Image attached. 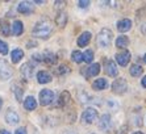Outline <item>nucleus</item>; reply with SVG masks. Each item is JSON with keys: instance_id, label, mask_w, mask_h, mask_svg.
Segmentation results:
<instances>
[{"instance_id": "20", "label": "nucleus", "mask_w": 146, "mask_h": 134, "mask_svg": "<svg viewBox=\"0 0 146 134\" xmlns=\"http://www.w3.org/2000/svg\"><path fill=\"white\" fill-rule=\"evenodd\" d=\"M24 32V24L21 23L20 20H16L13 24H12V33L15 36H21Z\"/></svg>"}, {"instance_id": "34", "label": "nucleus", "mask_w": 146, "mask_h": 134, "mask_svg": "<svg viewBox=\"0 0 146 134\" xmlns=\"http://www.w3.org/2000/svg\"><path fill=\"white\" fill-rule=\"evenodd\" d=\"M15 134H28V133H27V129L23 126V127H19V129L15 131Z\"/></svg>"}, {"instance_id": "37", "label": "nucleus", "mask_w": 146, "mask_h": 134, "mask_svg": "<svg viewBox=\"0 0 146 134\" xmlns=\"http://www.w3.org/2000/svg\"><path fill=\"white\" fill-rule=\"evenodd\" d=\"M0 134H11V131L5 130V129H1V130H0Z\"/></svg>"}, {"instance_id": "5", "label": "nucleus", "mask_w": 146, "mask_h": 134, "mask_svg": "<svg viewBox=\"0 0 146 134\" xmlns=\"http://www.w3.org/2000/svg\"><path fill=\"white\" fill-rule=\"evenodd\" d=\"M38 99H40V104L41 105H44V107L50 105L51 103H53V100H54V92L50 91V90H42L40 92Z\"/></svg>"}, {"instance_id": "21", "label": "nucleus", "mask_w": 146, "mask_h": 134, "mask_svg": "<svg viewBox=\"0 0 146 134\" xmlns=\"http://www.w3.org/2000/svg\"><path fill=\"white\" fill-rule=\"evenodd\" d=\"M11 58H12V62L13 63H19L23 58H24V51L21 49H15L12 53H11Z\"/></svg>"}, {"instance_id": "6", "label": "nucleus", "mask_w": 146, "mask_h": 134, "mask_svg": "<svg viewBox=\"0 0 146 134\" xmlns=\"http://www.w3.org/2000/svg\"><path fill=\"white\" fill-rule=\"evenodd\" d=\"M112 90L115 94H119V95H122L125 94L126 90H128V83H126L125 79H122V78H119V79H116L112 84Z\"/></svg>"}, {"instance_id": "30", "label": "nucleus", "mask_w": 146, "mask_h": 134, "mask_svg": "<svg viewBox=\"0 0 146 134\" xmlns=\"http://www.w3.org/2000/svg\"><path fill=\"white\" fill-rule=\"evenodd\" d=\"M0 54H3V55L8 54V45L1 40H0Z\"/></svg>"}, {"instance_id": "33", "label": "nucleus", "mask_w": 146, "mask_h": 134, "mask_svg": "<svg viewBox=\"0 0 146 134\" xmlns=\"http://www.w3.org/2000/svg\"><path fill=\"white\" fill-rule=\"evenodd\" d=\"M33 60H36V62H42V55H41V54H33Z\"/></svg>"}, {"instance_id": "40", "label": "nucleus", "mask_w": 146, "mask_h": 134, "mask_svg": "<svg viewBox=\"0 0 146 134\" xmlns=\"http://www.w3.org/2000/svg\"><path fill=\"white\" fill-rule=\"evenodd\" d=\"M133 134H143L142 131H136V133H133Z\"/></svg>"}, {"instance_id": "2", "label": "nucleus", "mask_w": 146, "mask_h": 134, "mask_svg": "<svg viewBox=\"0 0 146 134\" xmlns=\"http://www.w3.org/2000/svg\"><path fill=\"white\" fill-rule=\"evenodd\" d=\"M112 37H113L112 30L107 29V28H103L100 30V33L98 34V37H96V44H98L99 47H102V49H107L111 45Z\"/></svg>"}, {"instance_id": "17", "label": "nucleus", "mask_w": 146, "mask_h": 134, "mask_svg": "<svg viewBox=\"0 0 146 134\" xmlns=\"http://www.w3.org/2000/svg\"><path fill=\"white\" fill-rule=\"evenodd\" d=\"M92 87L96 91H103L108 87V82H107V79H104V78H100V79H96V80L92 83Z\"/></svg>"}, {"instance_id": "12", "label": "nucleus", "mask_w": 146, "mask_h": 134, "mask_svg": "<svg viewBox=\"0 0 146 134\" xmlns=\"http://www.w3.org/2000/svg\"><path fill=\"white\" fill-rule=\"evenodd\" d=\"M111 127V116L109 114H103L100 121H99V129L100 130H108Z\"/></svg>"}, {"instance_id": "32", "label": "nucleus", "mask_w": 146, "mask_h": 134, "mask_svg": "<svg viewBox=\"0 0 146 134\" xmlns=\"http://www.w3.org/2000/svg\"><path fill=\"white\" fill-rule=\"evenodd\" d=\"M78 5L80 8H87L90 5V1H86V0H80V1H78Z\"/></svg>"}, {"instance_id": "36", "label": "nucleus", "mask_w": 146, "mask_h": 134, "mask_svg": "<svg viewBox=\"0 0 146 134\" xmlns=\"http://www.w3.org/2000/svg\"><path fill=\"white\" fill-rule=\"evenodd\" d=\"M55 7H62L63 4H65V1H55Z\"/></svg>"}, {"instance_id": "31", "label": "nucleus", "mask_w": 146, "mask_h": 134, "mask_svg": "<svg viewBox=\"0 0 146 134\" xmlns=\"http://www.w3.org/2000/svg\"><path fill=\"white\" fill-rule=\"evenodd\" d=\"M1 33L4 34V36H9V25H8L7 23H3L1 24Z\"/></svg>"}, {"instance_id": "41", "label": "nucleus", "mask_w": 146, "mask_h": 134, "mask_svg": "<svg viewBox=\"0 0 146 134\" xmlns=\"http://www.w3.org/2000/svg\"><path fill=\"white\" fill-rule=\"evenodd\" d=\"M143 60H145V63H146V54H145V57H143Z\"/></svg>"}, {"instance_id": "14", "label": "nucleus", "mask_w": 146, "mask_h": 134, "mask_svg": "<svg viewBox=\"0 0 146 134\" xmlns=\"http://www.w3.org/2000/svg\"><path fill=\"white\" fill-rule=\"evenodd\" d=\"M21 75L24 76V79H31L32 75H33V66L31 63H25L21 66Z\"/></svg>"}, {"instance_id": "19", "label": "nucleus", "mask_w": 146, "mask_h": 134, "mask_svg": "<svg viewBox=\"0 0 146 134\" xmlns=\"http://www.w3.org/2000/svg\"><path fill=\"white\" fill-rule=\"evenodd\" d=\"M37 82L40 84H46L51 82V75L46 71H40L37 74Z\"/></svg>"}, {"instance_id": "9", "label": "nucleus", "mask_w": 146, "mask_h": 134, "mask_svg": "<svg viewBox=\"0 0 146 134\" xmlns=\"http://www.w3.org/2000/svg\"><path fill=\"white\" fill-rule=\"evenodd\" d=\"M5 121H7L9 125H16V124H19L20 117H19V114H17L13 109H8L7 113H5Z\"/></svg>"}, {"instance_id": "38", "label": "nucleus", "mask_w": 146, "mask_h": 134, "mask_svg": "<svg viewBox=\"0 0 146 134\" xmlns=\"http://www.w3.org/2000/svg\"><path fill=\"white\" fill-rule=\"evenodd\" d=\"M65 134H76V133H75V131H72V130H68V131H66Z\"/></svg>"}, {"instance_id": "3", "label": "nucleus", "mask_w": 146, "mask_h": 134, "mask_svg": "<svg viewBox=\"0 0 146 134\" xmlns=\"http://www.w3.org/2000/svg\"><path fill=\"white\" fill-rule=\"evenodd\" d=\"M12 75H13V70L9 66V63L5 59L0 58V79L1 80H8V79L12 78Z\"/></svg>"}, {"instance_id": "15", "label": "nucleus", "mask_w": 146, "mask_h": 134, "mask_svg": "<svg viewBox=\"0 0 146 134\" xmlns=\"http://www.w3.org/2000/svg\"><path fill=\"white\" fill-rule=\"evenodd\" d=\"M90 41H91V33L90 32H83L78 38V46L80 47L87 46L90 44Z\"/></svg>"}, {"instance_id": "29", "label": "nucleus", "mask_w": 146, "mask_h": 134, "mask_svg": "<svg viewBox=\"0 0 146 134\" xmlns=\"http://www.w3.org/2000/svg\"><path fill=\"white\" fill-rule=\"evenodd\" d=\"M68 71H70V70H68V67H67V66H65V64H62V66L58 67L55 72H57L58 75H63V74H67Z\"/></svg>"}, {"instance_id": "16", "label": "nucleus", "mask_w": 146, "mask_h": 134, "mask_svg": "<svg viewBox=\"0 0 146 134\" xmlns=\"http://www.w3.org/2000/svg\"><path fill=\"white\" fill-rule=\"evenodd\" d=\"M100 72V64L99 63H92L91 66L87 68V71H83V74L86 76H96Z\"/></svg>"}, {"instance_id": "11", "label": "nucleus", "mask_w": 146, "mask_h": 134, "mask_svg": "<svg viewBox=\"0 0 146 134\" xmlns=\"http://www.w3.org/2000/svg\"><path fill=\"white\" fill-rule=\"evenodd\" d=\"M55 24L59 28L66 27V24H67V13H66L65 11H59L58 12V15L55 16Z\"/></svg>"}, {"instance_id": "27", "label": "nucleus", "mask_w": 146, "mask_h": 134, "mask_svg": "<svg viewBox=\"0 0 146 134\" xmlns=\"http://www.w3.org/2000/svg\"><path fill=\"white\" fill-rule=\"evenodd\" d=\"M71 58H72V60H74V62H76V63H80V62H83V54H82L80 51H78V50L72 51Z\"/></svg>"}, {"instance_id": "25", "label": "nucleus", "mask_w": 146, "mask_h": 134, "mask_svg": "<svg viewBox=\"0 0 146 134\" xmlns=\"http://www.w3.org/2000/svg\"><path fill=\"white\" fill-rule=\"evenodd\" d=\"M129 72H130V75H132V76L138 78L139 75H142L143 68L139 66V64H132V67L129 68Z\"/></svg>"}, {"instance_id": "28", "label": "nucleus", "mask_w": 146, "mask_h": 134, "mask_svg": "<svg viewBox=\"0 0 146 134\" xmlns=\"http://www.w3.org/2000/svg\"><path fill=\"white\" fill-rule=\"evenodd\" d=\"M92 59H94V51L92 50H87L84 54H83V60H84V62L91 63Z\"/></svg>"}, {"instance_id": "35", "label": "nucleus", "mask_w": 146, "mask_h": 134, "mask_svg": "<svg viewBox=\"0 0 146 134\" xmlns=\"http://www.w3.org/2000/svg\"><path fill=\"white\" fill-rule=\"evenodd\" d=\"M141 84H142V87L146 88V75L142 78V80H141Z\"/></svg>"}, {"instance_id": "8", "label": "nucleus", "mask_w": 146, "mask_h": 134, "mask_svg": "<svg viewBox=\"0 0 146 134\" xmlns=\"http://www.w3.org/2000/svg\"><path fill=\"white\" fill-rule=\"evenodd\" d=\"M17 11L23 15H29L34 11V8H33V5H32V3H29V1H21V3H19V5H17Z\"/></svg>"}, {"instance_id": "1", "label": "nucleus", "mask_w": 146, "mask_h": 134, "mask_svg": "<svg viewBox=\"0 0 146 134\" xmlns=\"http://www.w3.org/2000/svg\"><path fill=\"white\" fill-rule=\"evenodd\" d=\"M53 32V25L49 20H41L38 21L33 28V36L37 38H48L50 33Z\"/></svg>"}, {"instance_id": "18", "label": "nucleus", "mask_w": 146, "mask_h": 134, "mask_svg": "<svg viewBox=\"0 0 146 134\" xmlns=\"http://www.w3.org/2000/svg\"><path fill=\"white\" fill-rule=\"evenodd\" d=\"M24 108L27 111H34L37 108V101L33 96H28L24 100Z\"/></svg>"}, {"instance_id": "4", "label": "nucleus", "mask_w": 146, "mask_h": 134, "mask_svg": "<svg viewBox=\"0 0 146 134\" xmlns=\"http://www.w3.org/2000/svg\"><path fill=\"white\" fill-rule=\"evenodd\" d=\"M96 118H98V111L94 108H87L82 113V122L83 124H92L96 121Z\"/></svg>"}, {"instance_id": "7", "label": "nucleus", "mask_w": 146, "mask_h": 134, "mask_svg": "<svg viewBox=\"0 0 146 134\" xmlns=\"http://www.w3.org/2000/svg\"><path fill=\"white\" fill-rule=\"evenodd\" d=\"M130 57H132L130 51L122 50V51H120V53L116 54V60H117V63H119L120 66H126V64L129 63Z\"/></svg>"}, {"instance_id": "26", "label": "nucleus", "mask_w": 146, "mask_h": 134, "mask_svg": "<svg viewBox=\"0 0 146 134\" xmlns=\"http://www.w3.org/2000/svg\"><path fill=\"white\" fill-rule=\"evenodd\" d=\"M12 91H13L15 95H16L17 101H21V100H23V92H24V91L21 90V88L19 87L17 84H13V86H12Z\"/></svg>"}, {"instance_id": "22", "label": "nucleus", "mask_w": 146, "mask_h": 134, "mask_svg": "<svg viewBox=\"0 0 146 134\" xmlns=\"http://www.w3.org/2000/svg\"><path fill=\"white\" fill-rule=\"evenodd\" d=\"M70 99H71V96H70V92H67V91H63V92L59 95V99H58V104L61 105V107H65V105L67 104L68 101H70Z\"/></svg>"}, {"instance_id": "10", "label": "nucleus", "mask_w": 146, "mask_h": 134, "mask_svg": "<svg viewBox=\"0 0 146 134\" xmlns=\"http://www.w3.org/2000/svg\"><path fill=\"white\" fill-rule=\"evenodd\" d=\"M106 71L109 76H117V74H119V68H117L115 62L111 59H108L106 62Z\"/></svg>"}, {"instance_id": "13", "label": "nucleus", "mask_w": 146, "mask_h": 134, "mask_svg": "<svg viewBox=\"0 0 146 134\" xmlns=\"http://www.w3.org/2000/svg\"><path fill=\"white\" fill-rule=\"evenodd\" d=\"M130 28H132V21H130L129 19H122V20H120L119 23H117V29H119V32L125 33V32L130 30Z\"/></svg>"}, {"instance_id": "24", "label": "nucleus", "mask_w": 146, "mask_h": 134, "mask_svg": "<svg viewBox=\"0 0 146 134\" xmlns=\"http://www.w3.org/2000/svg\"><path fill=\"white\" fill-rule=\"evenodd\" d=\"M129 44V40L126 36H119L117 40H116V46L119 47V49H125Z\"/></svg>"}, {"instance_id": "23", "label": "nucleus", "mask_w": 146, "mask_h": 134, "mask_svg": "<svg viewBox=\"0 0 146 134\" xmlns=\"http://www.w3.org/2000/svg\"><path fill=\"white\" fill-rule=\"evenodd\" d=\"M42 59L46 62L48 64H54L57 62V55L54 53H50V51H46V53L42 55Z\"/></svg>"}, {"instance_id": "39", "label": "nucleus", "mask_w": 146, "mask_h": 134, "mask_svg": "<svg viewBox=\"0 0 146 134\" xmlns=\"http://www.w3.org/2000/svg\"><path fill=\"white\" fill-rule=\"evenodd\" d=\"M1 105H3V100H1V97H0V111H1Z\"/></svg>"}]
</instances>
